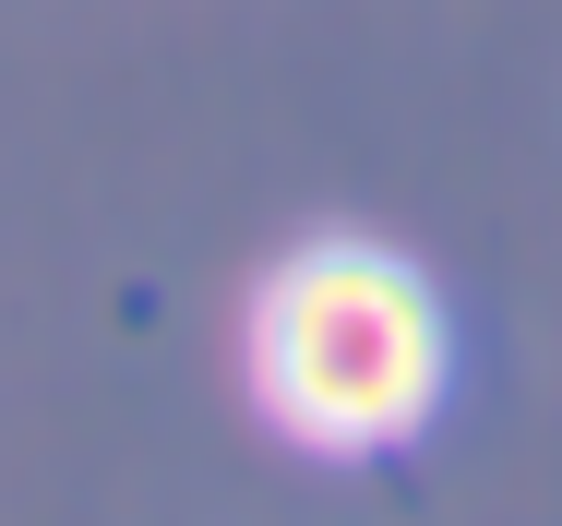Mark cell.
<instances>
[{
	"instance_id": "6da1fadb",
	"label": "cell",
	"mask_w": 562,
	"mask_h": 526,
	"mask_svg": "<svg viewBox=\"0 0 562 526\" xmlns=\"http://www.w3.org/2000/svg\"><path fill=\"white\" fill-rule=\"evenodd\" d=\"M454 383L443 288L383 239H300L251 300V407L300 455L359 467L419 443Z\"/></svg>"
}]
</instances>
